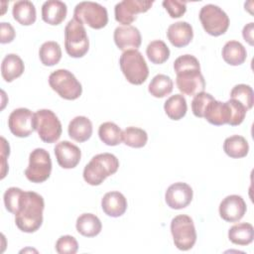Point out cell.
Wrapping results in <instances>:
<instances>
[{"mask_svg": "<svg viewBox=\"0 0 254 254\" xmlns=\"http://www.w3.org/2000/svg\"><path fill=\"white\" fill-rule=\"evenodd\" d=\"M13 18L23 26H30L36 21L35 5L28 0H21L14 3L12 8Z\"/></svg>", "mask_w": 254, "mask_h": 254, "instance_id": "cell-24", "label": "cell"}, {"mask_svg": "<svg viewBox=\"0 0 254 254\" xmlns=\"http://www.w3.org/2000/svg\"><path fill=\"white\" fill-rule=\"evenodd\" d=\"M114 42L121 51L137 50L142 42L139 30L134 26H119L114 30Z\"/></svg>", "mask_w": 254, "mask_h": 254, "instance_id": "cell-16", "label": "cell"}, {"mask_svg": "<svg viewBox=\"0 0 254 254\" xmlns=\"http://www.w3.org/2000/svg\"><path fill=\"white\" fill-rule=\"evenodd\" d=\"M227 102L231 109V119L228 124L231 126H237V125L241 124L245 118L247 109L240 102H238L235 99L230 98Z\"/></svg>", "mask_w": 254, "mask_h": 254, "instance_id": "cell-39", "label": "cell"}, {"mask_svg": "<svg viewBox=\"0 0 254 254\" xmlns=\"http://www.w3.org/2000/svg\"><path fill=\"white\" fill-rule=\"evenodd\" d=\"M152 5L153 1L148 0H123L118 2L114 8L115 20L123 26H130L139 13L147 12Z\"/></svg>", "mask_w": 254, "mask_h": 254, "instance_id": "cell-12", "label": "cell"}, {"mask_svg": "<svg viewBox=\"0 0 254 254\" xmlns=\"http://www.w3.org/2000/svg\"><path fill=\"white\" fill-rule=\"evenodd\" d=\"M119 64L124 76L132 84H142L149 75L146 61L138 50L125 51L120 56Z\"/></svg>", "mask_w": 254, "mask_h": 254, "instance_id": "cell-4", "label": "cell"}, {"mask_svg": "<svg viewBox=\"0 0 254 254\" xmlns=\"http://www.w3.org/2000/svg\"><path fill=\"white\" fill-rule=\"evenodd\" d=\"M146 54L151 63L155 64H161L169 59L170 50L165 42L161 40H155L147 46Z\"/></svg>", "mask_w": 254, "mask_h": 254, "instance_id": "cell-33", "label": "cell"}, {"mask_svg": "<svg viewBox=\"0 0 254 254\" xmlns=\"http://www.w3.org/2000/svg\"><path fill=\"white\" fill-rule=\"evenodd\" d=\"M246 209V202L242 196L238 194H230L224 197L220 202L219 215L227 222H236L244 216Z\"/></svg>", "mask_w": 254, "mask_h": 254, "instance_id": "cell-15", "label": "cell"}, {"mask_svg": "<svg viewBox=\"0 0 254 254\" xmlns=\"http://www.w3.org/2000/svg\"><path fill=\"white\" fill-rule=\"evenodd\" d=\"M118 168L119 161L113 154H97L84 167L83 179L90 186H99L107 177L115 174Z\"/></svg>", "mask_w": 254, "mask_h": 254, "instance_id": "cell-3", "label": "cell"}, {"mask_svg": "<svg viewBox=\"0 0 254 254\" xmlns=\"http://www.w3.org/2000/svg\"><path fill=\"white\" fill-rule=\"evenodd\" d=\"M167 37L174 47H186L191 42L193 38L192 27L190 24L185 21L176 22L169 26L167 30Z\"/></svg>", "mask_w": 254, "mask_h": 254, "instance_id": "cell-18", "label": "cell"}, {"mask_svg": "<svg viewBox=\"0 0 254 254\" xmlns=\"http://www.w3.org/2000/svg\"><path fill=\"white\" fill-rule=\"evenodd\" d=\"M49 84L54 91L66 100L77 99L82 92V86L73 73L64 68L57 69L50 74Z\"/></svg>", "mask_w": 254, "mask_h": 254, "instance_id": "cell-6", "label": "cell"}, {"mask_svg": "<svg viewBox=\"0 0 254 254\" xmlns=\"http://www.w3.org/2000/svg\"><path fill=\"white\" fill-rule=\"evenodd\" d=\"M230 98L240 102L247 110L251 109L254 103L253 89L250 85L240 83L235 85L230 91Z\"/></svg>", "mask_w": 254, "mask_h": 254, "instance_id": "cell-35", "label": "cell"}, {"mask_svg": "<svg viewBox=\"0 0 254 254\" xmlns=\"http://www.w3.org/2000/svg\"><path fill=\"white\" fill-rule=\"evenodd\" d=\"M76 230L82 236L94 237L98 235L102 229L100 219L92 213H83L76 219Z\"/></svg>", "mask_w": 254, "mask_h": 254, "instance_id": "cell-26", "label": "cell"}, {"mask_svg": "<svg viewBox=\"0 0 254 254\" xmlns=\"http://www.w3.org/2000/svg\"><path fill=\"white\" fill-rule=\"evenodd\" d=\"M23 190L19 188H16V187H12V188H9L5 193H4V204H5V207L6 209L15 214L16 210H17V207H18V202H19V198L22 194Z\"/></svg>", "mask_w": 254, "mask_h": 254, "instance_id": "cell-38", "label": "cell"}, {"mask_svg": "<svg viewBox=\"0 0 254 254\" xmlns=\"http://www.w3.org/2000/svg\"><path fill=\"white\" fill-rule=\"evenodd\" d=\"M73 19L92 29H101L108 23V13L106 8L99 3L83 1L75 6Z\"/></svg>", "mask_w": 254, "mask_h": 254, "instance_id": "cell-8", "label": "cell"}, {"mask_svg": "<svg viewBox=\"0 0 254 254\" xmlns=\"http://www.w3.org/2000/svg\"><path fill=\"white\" fill-rule=\"evenodd\" d=\"M214 99V97L207 92H199L194 95L192 101H191V110L194 116L203 118L204 111L207 107V105Z\"/></svg>", "mask_w": 254, "mask_h": 254, "instance_id": "cell-36", "label": "cell"}, {"mask_svg": "<svg viewBox=\"0 0 254 254\" xmlns=\"http://www.w3.org/2000/svg\"><path fill=\"white\" fill-rule=\"evenodd\" d=\"M15 30L10 23L2 22L0 24V43L8 44L11 43L15 38Z\"/></svg>", "mask_w": 254, "mask_h": 254, "instance_id": "cell-41", "label": "cell"}, {"mask_svg": "<svg viewBox=\"0 0 254 254\" xmlns=\"http://www.w3.org/2000/svg\"><path fill=\"white\" fill-rule=\"evenodd\" d=\"M25 65L22 59L16 54H8L1 64V74L5 81L11 82L24 72Z\"/></svg>", "mask_w": 254, "mask_h": 254, "instance_id": "cell-23", "label": "cell"}, {"mask_svg": "<svg viewBox=\"0 0 254 254\" xmlns=\"http://www.w3.org/2000/svg\"><path fill=\"white\" fill-rule=\"evenodd\" d=\"M228 238L233 244L241 246L248 245L254 239V228L252 224L247 222L235 224L229 228Z\"/></svg>", "mask_w": 254, "mask_h": 254, "instance_id": "cell-27", "label": "cell"}, {"mask_svg": "<svg viewBox=\"0 0 254 254\" xmlns=\"http://www.w3.org/2000/svg\"><path fill=\"white\" fill-rule=\"evenodd\" d=\"M64 48L71 58H81L89 49L86 30L75 19L69 20L64 28Z\"/></svg>", "mask_w": 254, "mask_h": 254, "instance_id": "cell-5", "label": "cell"}, {"mask_svg": "<svg viewBox=\"0 0 254 254\" xmlns=\"http://www.w3.org/2000/svg\"><path fill=\"white\" fill-rule=\"evenodd\" d=\"M10 154V147L4 137H1V179H4L8 172V164L6 163V158Z\"/></svg>", "mask_w": 254, "mask_h": 254, "instance_id": "cell-42", "label": "cell"}, {"mask_svg": "<svg viewBox=\"0 0 254 254\" xmlns=\"http://www.w3.org/2000/svg\"><path fill=\"white\" fill-rule=\"evenodd\" d=\"M222 58L230 65H240L247 58V52L244 46L238 41H228L222 48Z\"/></svg>", "mask_w": 254, "mask_h": 254, "instance_id": "cell-25", "label": "cell"}, {"mask_svg": "<svg viewBox=\"0 0 254 254\" xmlns=\"http://www.w3.org/2000/svg\"><path fill=\"white\" fill-rule=\"evenodd\" d=\"M55 248L59 254H75L78 250V243L73 236L63 235L57 240Z\"/></svg>", "mask_w": 254, "mask_h": 254, "instance_id": "cell-37", "label": "cell"}, {"mask_svg": "<svg viewBox=\"0 0 254 254\" xmlns=\"http://www.w3.org/2000/svg\"><path fill=\"white\" fill-rule=\"evenodd\" d=\"M173 80L166 74L155 75L149 83L148 90L154 97L162 98L170 94L173 90Z\"/></svg>", "mask_w": 254, "mask_h": 254, "instance_id": "cell-32", "label": "cell"}, {"mask_svg": "<svg viewBox=\"0 0 254 254\" xmlns=\"http://www.w3.org/2000/svg\"><path fill=\"white\" fill-rule=\"evenodd\" d=\"M65 3L60 0L46 1L42 6V19L53 26L60 25L66 17Z\"/></svg>", "mask_w": 254, "mask_h": 254, "instance_id": "cell-21", "label": "cell"}, {"mask_svg": "<svg viewBox=\"0 0 254 254\" xmlns=\"http://www.w3.org/2000/svg\"><path fill=\"white\" fill-rule=\"evenodd\" d=\"M52 160L48 151L43 148L33 150L29 156V165L25 170L26 178L36 184L44 183L50 178Z\"/></svg>", "mask_w": 254, "mask_h": 254, "instance_id": "cell-11", "label": "cell"}, {"mask_svg": "<svg viewBox=\"0 0 254 254\" xmlns=\"http://www.w3.org/2000/svg\"><path fill=\"white\" fill-rule=\"evenodd\" d=\"M223 151L230 158L239 159L246 157L249 151V145L244 137L240 135H232L224 140Z\"/></svg>", "mask_w": 254, "mask_h": 254, "instance_id": "cell-28", "label": "cell"}, {"mask_svg": "<svg viewBox=\"0 0 254 254\" xmlns=\"http://www.w3.org/2000/svg\"><path fill=\"white\" fill-rule=\"evenodd\" d=\"M164 109L169 118L173 120H180L187 113V100L182 94L172 95L166 100L164 104Z\"/></svg>", "mask_w": 254, "mask_h": 254, "instance_id": "cell-29", "label": "cell"}, {"mask_svg": "<svg viewBox=\"0 0 254 254\" xmlns=\"http://www.w3.org/2000/svg\"><path fill=\"white\" fill-rule=\"evenodd\" d=\"M100 140L108 146H117L122 141V130L113 122H104L98 128Z\"/></svg>", "mask_w": 254, "mask_h": 254, "instance_id": "cell-31", "label": "cell"}, {"mask_svg": "<svg viewBox=\"0 0 254 254\" xmlns=\"http://www.w3.org/2000/svg\"><path fill=\"white\" fill-rule=\"evenodd\" d=\"M203 118L215 126L228 124L231 119V109L228 102H221L213 99L207 105Z\"/></svg>", "mask_w": 254, "mask_h": 254, "instance_id": "cell-19", "label": "cell"}, {"mask_svg": "<svg viewBox=\"0 0 254 254\" xmlns=\"http://www.w3.org/2000/svg\"><path fill=\"white\" fill-rule=\"evenodd\" d=\"M101 207L106 215L119 217L123 215L127 209V199L119 191H109L103 195Z\"/></svg>", "mask_w": 254, "mask_h": 254, "instance_id": "cell-20", "label": "cell"}, {"mask_svg": "<svg viewBox=\"0 0 254 254\" xmlns=\"http://www.w3.org/2000/svg\"><path fill=\"white\" fill-rule=\"evenodd\" d=\"M68 136L76 142H85L92 135V123L85 116H76L68 124Z\"/></svg>", "mask_w": 254, "mask_h": 254, "instance_id": "cell-22", "label": "cell"}, {"mask_svg": "<svg viewBox=\"0 0 254 254\" xmlns=\"http://www.w3.org/2000/svg\"><path fill=\"white\" fill-rule=\"evenodd\" d=\"M54 151L58 164L64 169H73L80 161L81 152L79 148L68 141L58 143Z\"/></svg>", "mask_w": 254, "mask_h": 254, "instance_id": "cell-17", "label": "cell"}, {"mask_svg": "<svg viewBox=\"0 0 254 254\" xmlns=\"http://www.w3.org/2000/svg\"><path fill=\"white\" fill-rule=\"evenodd\" d=\"M253 31H254V23H249L247 25L244 26L243 30H242V36L243 39L250 45L253 46L254 45V38H253Z\"/></svg>", "mask_w": 254, "mask_h": 254, "instance_id": "cell-43", "label": "cell"}, {"mask_svg": "<svg viewBox=\"0 0 254 254\" xmlns=\"http://www.w3.org/2000/svg\"><path fill=\"white\" fill-rule=\"evenodd\" d=\"M122 141L132 148H142L148 141L147 132L138 127H127L122 131Z\"/></svg>", "mask_w": 254, "mask_h": 254, "instance_id": "cell-34", "label": "cell"}, {"mask_svg": "<svg viewBox=\"0 0 254 254\" xmlns=\"http://www.w3.org/2000/svg\"><path fill=\"white\" fill-rule=\"evenodd\" d=\"M171 232L175 246L183 251L191 249L196 241L193 220L186 214L175 216L171 221Z\"/></svg>", "mask_w": 254, "mask_h": 254, "instance_id": "cell-7", "label": "cell"}, {"mask_svg": "<svg viewBox=\"0 0 254 254\" xmlns=\"http://www.w3.org/2000/svg\"><path fill=\"white\" fill-rule=\"evenodd\" d=\"M163 6L172 18H180L187 11V3L179 0H164Z\"/></svg>", "mask_w": 254, "mask_h": 254, "instance_id": "cell-40", "label": "cell"}, {"mask_svg": "<svg viewBox=\"0 0 254 254\" xmlns=\"http://www.w3.org/2000/svg\"><path fill=\"white\" fill-rule=\"evenodd\" d=\"M199 20L204 31L214 37L223 35L229 27L227 14L214 4H206L199 11Z\"/></svg>", "mask_w": 254, "mask_h": 254, "instance_id": "cell-9", "label": "cell"}, {"mask_svg": "<svg viewBox=\"0 0 254 254\" xmlns=\"http://www.w3.org/2000/svg\"><path fill=\"white\" fill-rule=\"evenodd\" d=\"M35 130L45 143H55L62 135V123L50 109H40L35 113Z\"/></svg>", "mask_w": 254, "mask_h": 254, "instance_id": "cell-10", "label": "cell"}, {"mask_svg": "<svg viewBox=\"0 0 254 254\" xmlns=\"http://www.w3.org/2000/svg\"><path fill=\"white\" fill-rule=\"evenodd\" d=\"M177 73L176 83L179 90L186 95H195L205 88V80L200 72L198 60L191 55H183L174 62Z\"/></svg>", "mask_w": 254, "mask_h": 254, "instance_id": "cell-1", "label": "cell"}, {"mask_svg": "<svg viewBox=\"0 0 254 254\" xmlns=\"http://www.w3.org/2000/svg\"><path fill=\"white\" fill-rule=\"evenodd\" d=\"M39 57L44 65L53 66L57 64L62 59L60 45L54 41L45 42L39 50Z\"/></svg>", "mask_w": 254, "mask_h": 254, "instance_id": "cell-30", "label": "cell"}, {"mask_svg": "<svg viewBox=\"0 0 254 254\" xmlns=\"http://www.w3.org/2000/svg\"><path fill=\"white\" fill-rule=\"evenodd\" d=\"M45 201L42 195L35 191L22 192L15 212L17 227L26 233L37 231L43 223Z\"/></svg>", "mask_w": 254, "mask_h": 254, "instance_id": "cell-2", "label": "cell"}, {"mask_svg": "<svg viewBox=\"0 0 254 254\" xmlns=\"http://www.w3.org/2000/svg\"><path fill=\"white\" fill-rule=\"evenodd\" d=\"M8 127L16 137L30 136L35 130V113L24 107L13 110L8 118Z\"/></svg>", "mask_w": 254, "mask_h": 254, "instance_id": "cell-13", "label": "cell"}, {"mask_svg": "<svg viewBox=\"0 0 254 254\" xmlns=\"http://www.w3.org/2000/svg\"><path fill=\"white\" fill-rule=\"evenodd\" d=\"M193 191L190 186L186 183H175L171 185L165 193V200L169 207L182 209L187 207L192 199Z\"/></svg>", "mask_w": 254, "mask_h": 254, "instance_id": "cell-14", "label": "cell"}]
</instances>
